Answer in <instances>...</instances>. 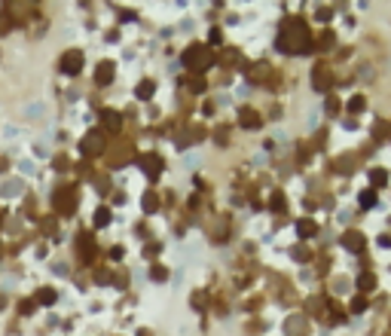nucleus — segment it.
Instances as JSON below:
<instances>
[{"instance_id": "f8f14e48", "label": "nucleus", "mask_w": 391, "mask_h": 336, "mask_svg": "<svg viewBox=\"0 0 391 336\" xmlns=\"http://www.w3.org/2000/svg\"><path fill=\"white\" fill-rule=\"evenodd\" d=\"M358 287H361V290H373V287H376V275H373V272H361V275H358Z\"/></svg>"}, {"instance_id": "f03ea898", "label": "nucleus", "mask_w": 391, "mask_h": 336, "mask_svg": "<svg viewBox=\"0 0 391 336\" xmlns=\"http://www.w3.org/2000/svg\"><path fill=\"white\" fill-rule=\"evenodd\" d=\"M211 64H214V55L208 52V46H202V43L186 46V52H183V67L186 70H196V77H199V73L208 70Z\"/></svg>"}, {"instance_id": "9b49d317", "label": "nucleus", "mask_w": 391, "mask_h": 336, "mask_svg": "<svg viewBox=\"0 0 391 336\" xmlns=\"http://www.w3.org/2000/svg\"><path fill=\"white\" fill-rule=\"evenodd\" d=\"M95 80H98V83H110V80H113V64H110V61L98 64V70H95Z\"/></svg>"}, {"instance_id": "7ed1b4c3", "label": "nucleus", "mask_w": 391, "mask_h": 336, "mask_svg": "<svg viewBox=\"0 0 391 336\" xmlns=\"http://www.w3.org/2000/svg\"><path fill=\"white\" fill-rule=\"evenodd\" d=\"M342 245H345V251H351V254H361V251L367 248V239H364L358 230H345V233H342Z\"/></svg>"}, {"instance_id": "6ab92c4d", "label": "nucleus", "mask_w": 391, "mask_h": 336, "mask_svg": "<svg viewBox=\"0 0 391 336\" xmlns=\"http://www.w3.org/2000/svg\"><path fill=\"white\" fill-rule=\"evenodd\" d=\"M348 110H351V114H361V110H364V98H361V95H355V98L348 101Z\"/></svg>"}, {"instance_id": "a878e982", "label": "nucleus", "mask_w": 391, "mask_h": 336, "mask_svg": "<svg viewBox=\"0 0 391 336\" xmlns=\"http://www.w3.org/2000/svg\"><path fill=\"white\" fill-rule=\"evenodd\" d=\"M318 43H321V46H333V34H330V31H324Z\"/></svg>"}, {"instance_id": "2eb2a0df", "label": "nucleus", "mask_w": 391, "mask_h": 336, "mask_svg": "<svg viewBox=\"0 0 391 336\" xmlns=\"http://www.w3.org/2000/svg\"><path fill=\"white\" fill-rule=\"evenodd\" d=\"M370 177H373V186L388 183V171H385V168H373V171H370Z\"/></svg>"}, {"instance_id": "c85d7f7f", "label": "nucleus", "mask_w": 391, "mask_h": 336, "mask_svg": "<svg viewBox=\"0 0 391 336\" xmlns=\"http://www.w3.org/2000/svg\"><path fill=\"white\" fill-rule=\"evenodd\" d=\"M330 16H333V13H330V10H318V19H321V22H327V19H330Z\"/></svg>"}, {"instance_id": "4be33fe9", "label": "nucleus", "mask_w": 391, "mask_h": 336, "mask_svg": "<svg viewBox=\"0 0 391 336\" xmlns=\"http://www.w3.org/2000/svg\"><path fill=\"white\" fill-rule=\"evenodd\" d=\"M186 86H189V92H205V80L202 77H192Z\"/></svg>"}, {"instance_id": "423d86ee", "label": "nucleus", "mask_w": 391, "mask_h": 336, "mask_svg": "<svg viewBox=\"0 0 391 336\" xmlns=\"http://www.w3.org/2000/svg\"><path fill=\"white\" fill-rule=\"evenodd\" d=\"M101 150H104V138H101L98 132L86 135V141H83V153H89V156H98Z\"/></svg>"}, {"instance_id": "b1692460", "label": "nucleus", "mask_w": 391, "mask_h": 336, "mask_svg": "<svg viewBox=\"0 0 391 336\" xmlns=\"http://www.w3.org/2000/svg\"><path fill=\"white\" fill-rule=\"evenodd\" d=\"M294 257L300 260V263H306V260H309V248H306V245H300V248H294Z\"/></svg>"}, {"instance_id": "a211bd4d", "label": "nucleus", "mask_w": 391, "mask_h": 336, "mask_svg": "<svg viewBox=\"0 0 391 336\" xmlns=\"http://www.w3.org/2000/svg\"><path fill=\"white\" fill-rule=\"evenodd\" d=\"M287 333H290V336H300V333H303V321H300V318H290V321H287Z\"/></svg>"}, {"instance_id": "4468645a", "label": "nucleus", "mask_w": 391, "mask_h": 336, "mask_svg": "<svg viewBox=\"0 0 391 336\" xmlns=\"http://www.w3.org/2000/svg\"><path fill=\"white\" fill-rule=\"evenodd\" d=\"M266 73H269V64L260 61V64H254V73H251V77H254V83H266Z\"/></svg>"}, {"instance_id": "20e7f679", "label": "nucleus", "mask_w": 391, "mask_h": 336, "mask_svg": "<svg viewBox=\"0 0 391 336\" xmlns=\"http://www.w3.org/2000/svg\"><path fill=\"white\" fill-rule=\"evenodd\" d=\"M141 168H144V174H147L150 180H156V177H159V171H162V159L156 156V153H147V156L141 159Z\"/></svg>"}, {"instance_id": "5701e85b", "label": "nucleus", "mask_w": 391, "mask_h": 336, "mask_svg": "<svg viewBox=\"0 0 391 336\" xmlns=\"http://www.w3.org/2000/svg\"><path fill=\"white\" fill-rule=\"evenodd\" d=\"M107 220H110V211H107V208H98V211H95V223H98V227H104Z\"/></svg>"}, {"instance_id": "dca6fc26", "label": "nucleus", "mask_w": 391, "mask_h": 336, "mask_svg": "<svg viewBox=\"0 0 391 336\" xmlns=\"http://www.w3.org/2000/svg\"><path fill=\"white\" fill-rule=\"evenodd\" d=\"M156 208H159V199H156L153 193H147V196H144V211H147V214H153Z\"/></svg>"}, {"instance_id": "6e6552de", "label": "nucleus", "mask_w": 391, "mask_h": 336, "mask_svg": "<svg viewBox=\"0 0 391 336\" xmlns=\"http://www.w3.org/2000/svg\"><path fill=\"white\" fill-rule=\"evenodd\" d=\"M239 123L254 132V129H260V114H257V110H251V107H245L242 114H239Z\"/></svg>"}, {"instance_id": "412c9836", "label": "nucleus", "mask_w": 391, "mask_h": 336, "mask_svg": "<svg viewBox=\"0 0 391 336\" xmlns=\"http://www.w3.org/2000/svg\"><path fill=\"white\" fill-rule=\"evenodd\" d=\"M208 43H211V46L223 43V31H220V28H211V34H208Z\"/></svg>"}, {"instance_id": "f257e3e1", "label": "nucleus", "mask_w": 391, "mask_h": 336, "mask_svg": "<svg viewBox=\"0 0 391 336\" xmlns=\"http://www.w3.org/2000/svg\"><path fill=\"white\" fill-rule=\"evenodd\" d=\"M278 49L281 52H309L312 49V37H309V28H306L303 19H287L281 25Z\"/></svg>"}, {"instance_id": "f3484780", "label": "nucleus", "mask_w": 391, "mask_h": 336, "mask_svg": "<svg viewBox=\"0 0 391 336\" xmlns=\"http://www.w3.org/2000/svg\"><path fill=\"white\" fill-rule=\"evenodd\" d=\"M272 211H284V193H272Z\"/></svg>"}, {"instance_id": "aec40b11", "label": "nucleus", "mask_w": 391, "mask_h": 336, "mask_svg": "<svg viewBox=\"0 0 391 336\" xmlns=\"http://www.w3.org/2000/svg\"><path fill=\"white\" fill-rule=\"evenodd\" d=\"M153 89H156V86H153L150 80H147V83H141V86H138V98H150V95H153Z\"/></svg>"}, {"instance_id": "39448f33", "label": "nucleus", "mask_w": 391, "mask_h": 336, "mask_svg": "<svg viewBox=\"0 0 391 336\" xmlns=\"http://www.w3.org/2000/svg\"><path fill=\"white\" fill-rule=\"evenodd\" d=\"M312 86H315V92H327L330 89V73H327L324 64L312 70Z\"/></svg>"}, {"instance_id": "cd10ccee", "label": "nucleus", "mask_w": 391, "mask_h": 336, "mask_svg": "<svg viewBox=\"0 0 391 336\" xmlns=\"http://www.w3.org/2000/svg\"><path fill=\"white\" fill-rule=\"evenodd\" d=\"M153 278H159V281H162V278H165V269H162V266H156V269H153Z\"/></svg>"}, {"instance_id": "ddd939ff", "label": "nucleus", "mask_w": 391, "mask_h": 336, "mask_svg": "<svg viewBox=\"0 0 391 336\" xmlns=\"http://www.w3.org/2000/svg\"><path fill=\"white\" fill-rule=\"evenodd\" d=\"M358 202H361V208L367 211V208H373L376 205V190H364L361 196H358Z\"/></svg>"}, {"instance_id": "0eeeda50", "label": "nucleus", "mask_w": 391, "mask_h": 336, "mask_svg": "<svg viewBox=\"0 0 391 336\" xmlns=\"http://www.w3.org/2000/svg\"><path fill=\"white\" fill-rule=\"evenodd\" d=\"M80 67H83V55H80V52H67V55L61 58V70H64V73H76Z\"/></svg>"}, {"instance_id": "393cba45", "label": "nucleus", "mask_w": 391, "mask_h": 336, "mask_svg": "<svg viewBox=\"0 0 391 336\" xmlns=\"http://www.w3.org/2000/svg\"><path fill=\"white\" fill-rule=\"evenodd\" d=\"M55 300V290H40V303H52Z\"/></svg>"}, {"instance_id": "bb28decb", "label": "nucleus", "mask_w": 391, "mask_h": 336, "mask_svg": "<svg viewBox=\"0 0 391 336\" xmlns=\"http://www.w3.org/2000/svg\"><path fill=\"white\" fill-rule=\"evenodd\" d=\"M351 309H355V312H364V309H367V296H358V300H355V306H351Z\"/></svg>"}, {"instance_id": "9d476101", "label": "nucleus", "mask_w": 391, "mask_h": 336, "mask_svg": "<svg viewBox=\"0 0 391 336\" xmlns=\"http://www.w3.org/2000/svg\"><path fill=\"white\" fill-rule=\"evenodd\" d=\"M297 233H300L303 239H312V236H315V233H318V227H315V220H312V217H303V220H297Z\"/></svg>"}, {"instance_id": "1a4fd4ad", "label": "nucleus", "mask_w": 391, "mask_h": 336, "mask_svg": "<svg viewBox=\"0 0 391 336\" xmlns=\"http://www.w3.org/2000/svg\"><path fill=\"white\" fill-rule=\"evenodd\" d=\"M101 120H104V129H107V132H120V129H123V117L116 114V110H104Z\"/></svg>"}]
</instances>
